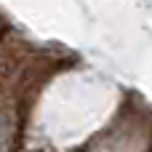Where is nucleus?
I'll list each match as a JSON object with an SVG mask.
<instances>
[{"instance_id": "f257e3e1", "label": "nucleus", "mask_w": 152, "mask_h": 152, "mask_svg": "<svg viewBox=\"0 0 152 152\" xmlns=\"http://www.w3.org/2000/svg\"><path fill=\"white\" fill-rule=\"evenodd\" d=\"M0 150H3V139H0Z\"/></svg>"}]
</instances>
